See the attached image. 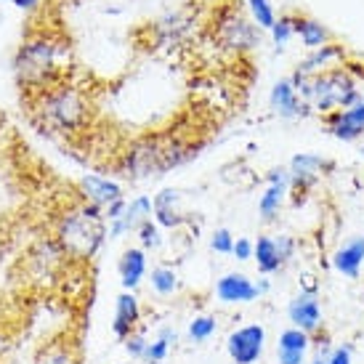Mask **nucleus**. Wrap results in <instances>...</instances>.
Instances as JSON below:
<instances>
[{
	"mask_svg": "<svg viewBox=\"0 0 364 364\" xmlns=\"http://www.w3.org/2000/svg\"><path fill=\"white\" fill-rule=\"evenodd\" d=\"M311 346V335L290 327L279 335V364H304L306 351Z\"/></svg>",
	"mask_w": 364,
	"mask_h": 364,
	"instance_id": "2eb2a0df",
	"label": "nucleus"
},
{
	"mask_svg": "<svg viewBox=\"0 0 364 364\" xmlns=\"http://www.w3.org/2000/svg\"><path fill=\"white\" fill-rule=\"evenodd\" d=\"M215 333V319L213 316H197L192 324H189V338L194 343H203L210 335Z\"/></svg>",
	"mask_w": 364,
	"mask_h": 364,
	"instance_id": "bb28decb",
	"label": "nucleus"
},
{
	"mask_svg": "<svg viewBox=\"0 0 364 364\" xmlns=\"http://www.w3.org/2000/svg\"><path fill=\"white\" fill-rule=\"evenodd\" d=\"M120 282L125 290H136L139 282L144 279V274H146V255L144 250L139 247H128L120 258Z\"/></svg>",
	"mask_w": 364,
	"mask_h": 364,
	"instance_id": "a211bd4d",
	"label": "nucleus"
},
{
	"mask_svg": "<svg viewBox=\"0 0 364 364\" xmlns=\"http://www.w3.org/2000/svg\"><path fill=\"white\" fill-rule=\"evenodd\" d=\"M176 203H178V192H173V189H165V192H160L152 200L154 215H157L160 226H171L173 229V226H178L183 221L181 215L176 213Z\"/></svg>",
	"mask_w": 364,
	"mask_h": 364,
	"instance_id": "4be33fe9",
	"label": "nucleus"
},
{
	"mask_svg": "<svg viewBox=\"0 0 364 364\" xmlns=\"http://www.w3.org/2000/svg\"><path fill=\"white\" fill-rule=\"evenodd\" d=\"M152 287L160 295H171V293H176V290H178V277H176V272H173V269H165V266H160V269H154V272H152Z\"/></svg>",
	"mask_w": 364,
	"mask_h": 364,
	"instance_id": "a878e982",
	"label": "nucleus"
},
{
	"mask_svg": "<svg viewBox=\"0 0 364 364\" xmlns=\"http://www.w3.org/2000/svg\"><path fill=\"white\" fill-rule=\"evenodd\" d=\"M152 200L149 197H136L133 203H128L125 213H122L117 221H112L109 226V237H120L125 232H133V229H141V223L149 221L152 215Z\"/></svg>",
	"mask_w": 364,
	"mask_h": 364,
	"instance_id": "9d476101",
	"label": "nucleus"
},
{
	"mask_svg": "<svg viewBox=\"0 0 364 364\" xmlns=\"http://www.w3.org/2000/svg\"><path fill=\"white\" fill-rule=\"evenodd\" d=\"M250 9H253V16L258 21V27H266V30H272L277 19H274V11L269 6V0H250Z\"/></svg>",
	"mask_w": 364,
	"mask_h": 364,
	"instance_id": "cd10ccee",
	"label": "nucleus"
},
{
	"mask_svg": "<svg viewBox=\"0 0 364 364\" xmlns=\"http://www.w3.org/2000/svg\"><path fill=\"white\" fill-rule=\"evenodd\" d=\"M287 316L293 327L304 330V333H316L322 327V309H319V301H316V293L314 290H306V293L295 295L290 306H287Z\"/></svg>",
	"mask_w": 364,
	"mask_h": 364,
	"instance_id": "0eeeda50",
	"label": "nucleus"
},
{
	"mask_svg": "<svg viewBox=\"0 0 364 364\" xmlns=\"http://www.w3.org/2000/svg\"><path fill=\"white\" fill-rule=\"evenodd\" d=\"M330 131L343 139V141H354L364 133V96L354 107H348L343 112H335L330 117Z\"/></svg>",
	"mask_w": 364,
	"mask_h": 364,
	"instance_id": "1a4fd4ad",
	"label": "nucleus"
},
{
	"mask_svg": "<svg viewBox=\"0 0 364 364\" xmlns=\"http://www.w3.org/2000/svg\"><path fill=\"white\" fill-rule=\"evenodd\" d=\"M253 253H255V245L250 242V240H237V242H234L232 255L237 258V261H250Z\"/></svg>",
	"mask_w": 364,
	"mask_h": 364,
	"instance_id": "473e14b6",
	"label": "nucleus"
},
{
	"mask_svg": "<svg viewBox=\"0 0 364 364\" xmlns=\"http://www.w3.org/2000/svg\"><path fill=\"white\" fill-rule=\"evenodd\" d=\"M287 186H290V173L287 171H274L269 176V189L266 194L261 197V203H258V210H261L263 221H272L277 210H279V205L284 200V192H287Z\"/></svg>",
	"mask_w": 364,
	"mask_h": 364,
	"instance_id": "dca6fc26",
	"label": "nucleus"
},
{
	"mask_svg": "<svg viewBox=\"0 0 364 364\" xmlns=\"http://www.w3.org/2000/svg\"><path fill=\"white\" fill-rule=\"evenodd\" d=\"M327 359H330V354H327V346H322V348H319V354L314 356L311 364H327Z\"/></svg>",
	"mask_w": 364,
	"mask_h": 364,
	"instance_id": "c9c22d12",
	"label": "nucleus"
},
{
	"mask_svg": "<svg viewBox=\"0 0 364 364\" xmlns=\"http://www.w3.org/2000/svg\"><path fill=\"white\" fill-rule=\"evenodd\" d=\"M263 343H266V330L261 324H247L229 335L226 351L234 364H255L263 354Z\"/></svg>",
	"mask_w": 364,
	"mask_h": 364,
	"instance_id": "423d86ee",
	"label": "nucleus"
},
{
	"mask_svg": "<svg viewBox=\"0 0 364 364\" xmlns=\"http://www.w3.org/2000/svg\"><path fill=\"white\" fill-rule=\"evenodd\" d=\"M362 154H364V152H362Z\"/></svg>",
	"mask_w": 364,
	"mask_h": 364,
	"instance_id": "4c0bfd02",
	"label": "nucleus"
},
{
	"mask_svg": "<svg viewBox=\"0 0 364 364\" xmlns=\"http://www.w3.org/2000/svg\"><path fill=\"white\" fill-rule=\"evenodd\" d=\"M362 263H364V237H354L351 242H346L333 258L335 269L343 274V277H351V279L359 277Z\"/></svg>",
	"mask_w": 364,
	"mask_h": 364,
	"instance_id": "f3484780",
	"label": "nucleus"
},
{
	"mask_svg": "<svg viewBox=\"0 0 364 364\" xmlns=\"http://www.w3.org/2000/svg\"><path fill=\"white\" fill-rule=\"evenodd\" d=\"M14 67L27 102L67 77V67H61V43L46 32L21 43Z\"/></svg>",
	"mask_w": 364,
	"mask_h": 364,
	"instance_id": "f257e3e1",
	"label": "nucleus"
},
{
	"mask_svg": "<svg viewBox=\"0 0 364 364\" xmlns=\"http://www.w3.org/2000/svg\"><path fill=\"white\" fill-rule=\"evenodd\" d=\"M139 234H141V245L149 250V247H160V229H157V223H152V221H146V223H141V229H139Z\"/></svg>",
	"mask_w": 364,
	"mask_h": 364,
	"instance_id": "c756f323",
	"label": "nucleus"
},
{
	"mask_svg": "<svg viewBox=\"0 0 364 364\" xmlns=\"http://www.w3.org/2000/svg\"><path fill=\"white\" fill-rule=\"evenodd\" d=\"M272 107H274V112H279V117H298V114H301L304 104H301V99H298L293 82L279 80L277 85H274Z\"/></svg>",
	"mask_w": 364,
	"mask_h": 364,
	"instance_id": "aec40b11",
	"label": "nucleus"
},
{
	"mask_svg": "<svg viewBox=\"0 0 364 364\" xmlns=\"http://www.w3.org/2000/svg\"><path fill=\"white\" fill-rule=\"evenodd\" d=\"M295 32L301 35V41H304L309 48H319L324 43V38H327V32H324L322 24H316V21H311V19L295 21Z\"/></svg>",
	"mask_w": 364,
	"mask_h": 364,
	"instance_id": "b1692460",
	"label": "nucleus"
},
{
	"mask_svg": "<svg viewBox=\"0 0 364 364\" xmlns=\"http://www.w3.org/2000/svg\"><path fill=\"white\" fill-rule=\"evenodd\" d=\"M277 247H279V255H282V261H284V263H287L290 258H293V253H295L293 237H279V240H277Z\"/></svg>",
	"mask_w": 364,
	"mask_h": 364,
	"instance_id": "f704fd0d",
	"label": "nucleus"
},
{
	"mask_svg": "<svg viewBox=\"0 0 364 364\" xmlns=\"http://www.w3.org/2000/svg\"><path fill=\"white\" fill-rule=\"evenodd\" d=\"M80 189L85 194V200L91 205H99V208H109L112 203L122 200V189L109 178H102V176H85L80 181Z\"/></svg>",
	"mask_w": 364,
	"mask_h": 364,
	"instance_id": "f8f14e48",
	"label": "nucleus"
},
{
	"mask_svg": "<svg viewBox=\"0 0 364 364\" xmlns=\"http://www.w3.org/2000/svg\"><path fill=\"white\" fill-rule=\"evenodd\" d=\"M322 168H330V162L316 157V154H298L293 165H290V183L298 192H306L316 181V176H319Z\"/></svg>",
	"mask_w": 364,
	"mask_h": 364,
	"instance_id": "4468645a",
	"label": "nucleus"
},
{
	"mask_svg": "<svg viewBox=\"0 0 364 364\" xmlns=\"http://www.w3.org/2000/svg\"><path fill=\"white\" fill-rule=\"evenodd\" d=\"M341 56V48H335V46H322V51H316L314 56H309V59L298 67V72H306V75H311L314 70H322V67H327L333 59H338Z\"/></svg>",
	"mask_w": 364,
	"mask_h": 364,
	"instance_id": "393cba45",
	"label": "nucleus"
},
{
	"mask_svg": "<svg viewBox=\"0 0 364 364\" xmlns=\"http://www.w3.org/2000/svg\"><path fill=\"white\" fill-rule=\"evenodd\" d=\"M146 338H144L141 333H133L125 338V351L133 356V359H144V354H146Z\"/></svg>",
	"mask_w": 364,
	"mask_h": 364,
	"instance_id": "7c9ffc66",
	"label": "nucleus"
},
{
	"mask_svg": "<svg viewBox=\"0 0 364 364\" xmlns=\"http://www.w3.org/2000/svg\"><path fill=\"white\" fill-rule=\"evenodd\" d=\"M215 295L221 298L223 304H250V301H255L261 295V290L245 274H226L215 284Z\"/></svg>",
	"mask_w": 364,
	"mask_h": 364,
	"instance_id": "6e6552de",
	"label": "nucleus"
},
{
	"mask_svg": "<svg viewBox=\"0 0 364 364\" xmlns=\"http://www.w3.org/2000/svg\"><path fill=\"white\" fill-rule=\"evenodd\" d=\"M253 258L258 261V272L261 274H277L284 266L279 247H277V240H272V237H258Z\"/></svg>",
	"mask_w": 364,
	"mask_h": 364,
	"instance_id": "412c9836",
	"label": "nucleus"
},
{
	"mask_svg": "<svg viewBox=\"0 0 364 364\" xmlns=\"http://www.w3.org/2000/svg\"><path fill=\"white\" fill-rule=\"evenodd\" d=\"M210 247L215 253H232L234 250V237L229 229H215L210 240Z\"/></svg>",
	"mask_w": 364,
	"mask_h": 364,
	"instance_id": "c85d7f7f",
	"label": "nucleus"
},
{
	"mask_svg": "<svg viewBox=\"0 0 364 364\" xmlns=\"http://www.w3.org/2000/svg\"><path fill=\"white\" fill-rule=\"evenodd\" d=\"M104 215L99 205L85 203L80 208L70 210L59 221V232H56V242L67 255L77 258V261H91L96 250L107 240V226H104Z\"/></svg>",
	"mask_w": 364,
	"mask_h": 364,
	"instance_id": "20e7f679",
	"label": "nucleus"
},
{
	"mask_svg": "<svg viewBox=\"0 0 364 364\" xmlns=\"http://www.w3.org/2000/svg\"><path fill=\"white\" fill-rule=\"evenodd\" d=\"M218 38L223 46H232V48H245V46H253L255 32L240 14H229L223 16L218 24Z\"/></svg>",
	"mask_w": 364,
	"mask_h": 364,
	"instance_id": "ddd939ff",
	"label": "nucleus"
},
{
	"mask_svg": "<svg viewBox=\"0 0 364 364\" xmlns=\"http://www.w3.org/2000/svg\"><path fill=\"white\" fill-rule=\"evenodd\" d=\"M364 93L359 88V82L354 80V75L343 67L327 70L322 75L311 77V88H309V102L319 112H343L348 107H354Z\"/></svg>",
	"mask_w": 364,
	"mask_h": 364,
	"instance_id": "39448f33",
	"label": "nucleus"
},
{
	"mask_svg": "<svg viewBox=\"0 0 364 364\" xmlns=\"http://www.w3.org/2000/svg\"><path fill=\"white\" fill-rule=\"evenodd\" d=\"M14 3H16L19 9H32V6L38 3V0H14Z\"/></svg>",
	"mask_w": 364,
	"mask_h": 364,
	"instance_id": "e433bc0d",
	"label": "nucleus"
},
{
	"mask_svg": "<svg viewBox=\"0 0 364 364\" xmlns=\"http://www.w3.org/2000/svg\"><path fill=\"white\" fill-rule=\"evenodd\" d=\"M176 341H178V335L173 333V330H160V338L154 341V343L146 346V354H144V362L149 364H160L168 359V354H171V346H176Z\"/></svg>",
	"mask_w": 364,
	"mask_h": 364,
	"instance_id": "5701e85b",
	"label": "nucleus"
},
{
	"mask_svg": "<svg viewBox=\"0 0 364 364\" xmlns=\"http://www.w3.org/2000/svg\"><path fill=\"white\" fill-rule=\"evenodd\" d=\"M139 316H141V309H139V301H136V295L131 290H125V293L117 298V306H114V322H112V330L117 338H128L133 335L136 330V324H139Z\"/></svg>",
	"mask_w": 364,
	"mask_h": 364,
	"instance_id": "9b49d317",
	"label": "nucleus"
},
{
	"mask_svg": "<svg viewBox=\"0 0 364 364\" xmlns=\"http://www.w3.org/2000/svg\"><path fill=\"white\" fill-rule=\"evenodd\" d=\"M192 154L189 146L173 136H146L141 141H136L122 157V171L133 181L141 178H152V176H162L165 171H171L176 165L186 162Z\"/></svg>",
	"mask_w": 364,
	"mask_h": 364,
	"instance_id": "7ed1b4c3",
	"label": "nucleus"
},
{
	"mask_svg": "<svg viewBox=\"0 0 364 364\" xmlns=\"http://www.w3.org/2000/svg\"><path fill=\"white\" fill-rule=\"evenodd\" d=\"M35 114L41 117L43 128L56 133H80L88 128V96L82 93V88L67 82V77L56 85H51L48 91H43L41 96L30 99Z\"/></svg>",
	"mask_w": 364,
	"mask_h": 364,
	"instance_id": "f03ea898",
	"label": "nucleus"
},
{
	"mask_svg": "<svg viewBox=\"0 0 364 364\" xmlns=\"http://www.w3.org/2000/svg\"><path fill=\"white\" fill-rule=\"evenodd\" d=\"M272 32H274V41H277L279 46H282V43L287 41V38H290V35L295 32L293 19H279V21H277V24L272 27Z\"/></svg>",
	"mask_w": 364,
	"mask_h": 364,
	"instance_id": "2f4dec72",
	"label": "nucleus"
},
{
	"mask_svg": "<svg viewBox=\"0 0 364 364\" xmlns=\"http://www.w3.org/2000/svg\"><path fill=\"white\" fill-rule=\"evenodd\" d=\"M35 364H82V359L77 346L70 343L67 338H61V341H51V343L43 346L35 356Z\"/></svg>",
	"mask_w": 364,
	"mask_h": 364,
	"instance_id": "6ab92c4d",
	"label": "nucleus"
},
{
	"mask_svg": "<svg viewBox=\"0 0 364 364\" xmlns=\"http://www.w3.org/2000/svg\"><path fill=\"white\" fill-rule=\"evenodd\" d=\"M327 364H351V346H341V348L330 351Z\"/></svg>",
	"mask_w": 364,
	"mask_h": 364,
	"instance_id": "72a5a7b5",
	"label": "nucleus"
}]
</instances>
